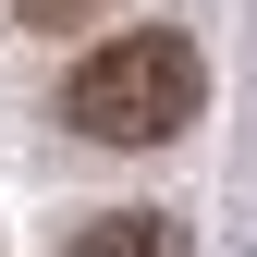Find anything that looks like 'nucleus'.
<instances>
[{
    "label": "nucleus",
    "instance_id": "3",
    "mask_svg": "<svg viewBox=\"0 0 257 257\" xmlns=\"http://www.w3.org/2000/svg\"><path fill=\"white\" fill-rule=\"evenodd\" d=\"M13 13H25V25H74L86 0H13Z\"/></svg>",
    "mask_w": 257,
    "mask_h": 257
},
{
    "label": "nucleus",
    "instance_id": "1",
    "mask_svg": "<svg viewBox=\"0 0 257 257\" xmlns=\"http://www.w3.org/2000/svg\"><path fill=\"white\" fill-rule=\"evenodd\" d=\"M208 98V61L184 25H135V37H110V49H86L74 74H61V122H74L86 147H159V135H184Z\"/></svg>",
    "mask_w": 257,
    "mask_h": 257
},
{
    "label": "nucleus",
    "instance_id": "2",
    "mask_svg": "<svg viewBox=\"0 0 257 257\" xmlns=\"http://www.w3.org/2000/svg\"><path fill=\"white\" fill-rule=\"evenodd\" d=\"M61 257H196V245H184V220H159V208H110V220H86Z\"/></svg>",
    "mask_w": 257,
    "mask_h": 257
}]
</instances>
